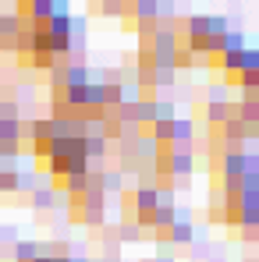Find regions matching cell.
Masks as SVG:
<instances>
[{
	"mask_svg": "<svg viewBox=\"0 0 259 262\" xmlns=\"http://www.w3.org/2000/svg\"><path fill=\"white\" fill-rule=\"evenodd\" d=\"M160 241H174V245H185V241H192V223H185V220H174L167 230H160Z\"/></svg>",
	"mask_w": 259,
	"mask_h": 262,
	"instance_id": "cell-1",
	"label": "cell"
},
{
	"mask_svg": "<svg viewBox=\"0 0 259 262\" xmlns=\"http://www.w3.org/2000/svg\"><path fill=\"white\" fill-rule=\"evenodd\" d=\"M36 255H43V252H39V245H32V241H22V245L14 248V259L18 262H32Z\"/></svg>",
	"mask_w": 259,
	"mask_h": 262,
	"instance_id": "cell-2",
	"label": "cell"
},
{
	"mask_svg": "<svg viewBox=\"0 0 259 262\" xmlns=\"http://www.w3.org/2000/svg\"><path fill=\"white\" fill-rule=\"evenodd\" d=\"M32 195H36V199H32L36 209H50V206H53V191H39V188H36Z\"/></svg>",
	"mask_w": 259,
	"mask_h": 262,
	"instance_id": "cell-3",
	"label": "cell"
},
{
	"mask_svg": "<svg viewBox=\"0 0 259 262\" xmlns=\"http://www.w3.org/2000/svg\"><path fill=\"white\" fill-rule=\"evenodd\" d=\"M135 237H142V227H138V223H125V227H121V241H135Z\"/></svg>",
	"mask_w": 259,
	"mask_h": 262,
	"instance_id": "cell-4",
	"label": "cell"
},
{
	"mask_svg": "<svg viewBox=\"0 0 259 262\" xmlns=\"http://www.w3.org/2000/svg\"><path fill=\"white\" fill-rule=\"evenodd\" d=\"M68 262H86V259H71V255H68Z\"/></svg>",
	"mask_w": 259,
	"mask_h": 262,
	"instance_id": "cell-5",
	"label": "cell"
}]
</instances>
